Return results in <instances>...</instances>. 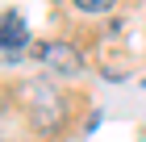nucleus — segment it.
<instances>
[{
	"mask_svg": "<svg viewBox=\"0 0 146 142\" xmlns=\"http://www.w3.org/2000/svg\"><path fill=\"white\" fill-rule=\"evenodd\" d=\"M38 55H42V63L50 67V71H58V75H79V71H84L79 50H75V46H67V42H46Z\"/></svg>",
	"mask_w": 146,
	"mask_h": 142,
	"instance_id": "nucleus-1",
	"label": "nucleus"
},
{
	"mask_svg": "<svg viewBox=\"0 0 146 142\" xmlns=\"http://www.w3.org/2000/svg\"><path fill=\"white\" fill-rule=\"evenodd\" d=\"M29 100H34V121H38V130H50V125H58L63 109H58V100L50 96V88L34 84V88H29Z\"/></svg>",
	"mask_w": 146,
	"mask_h": 142,
	"instance_id": "nucleus-2",
	"label": "nucleus"
},
{
	"mask_svg": "<svg viewBox=\"0 0 146 142\" xmlns=\"http://www.w3.org/2000/svg\"><path fill=\"white\" fill-rule=\"evenodd\" d=\"M25 38H29V29H25V21L17 17V13H4V63H17V50L25 46Z\"/></svg>",
	"mask_w": 146,
	"mask_h": 142,
	"instance_id": "nucleus-3",
	"label": "nucleus"
},
{
	"mask_svg": "<svg viewBox=\"0 0 146 142\" xmlns=\"http://www.w3.org/2000/svg\"><path fill=\"white\" fill-rule=\"evenodd\" d=\"M71 4H75L79 13H109L117 0H71Z\"/></svg>",
	"mask_w": 146,
	"mask_h": 142,
	"instance_id": "nucleus-4",
	"label": "nucleus"
}]
</instances>
